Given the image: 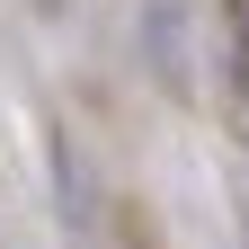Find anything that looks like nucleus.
I'll return each instance as SVG.
<instances>
[{"mask_svg": "<svg viewBox=\"0 0 249 249\" xmlns=\"http://www.w3.org/2000/svg\"><path fill=\"white\" fill-rule=\"evenodd\" d=\"M36 9H62V0H36Z\"/></svg>", "mask_w": 249, "mask_h": 249, "instance_id": "1", "label": "nucleus"}]
</instances>
